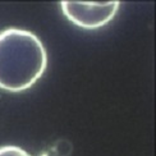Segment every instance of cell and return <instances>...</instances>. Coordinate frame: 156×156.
I'll return each instance as SVG.
<instances>
[{
	"mask_svg": "<svg viewBox=\"0 0 156 156\" xmlns=\"http://www.w3.org/2000/svg\"><path fill=\"white\" fill-rule=\"evenodd\" d=\"M62 10L76 26L84 30L104 27L115 17L120 2H73L64 0L60 3Z\"/></svg>",
	"mask_w": 156,
	"mask_h": 156,
	"instance_id": "2",
	"label": "cell"
},
{
	"mask_svg": "<svg viewBox=\"0 0 156 156\" xmlns=\"http://www.w3.org/2000/svg\"><path fill=\"white\" fill-rule=\"evenodd\" d=\"M0 156H32L22 147L18 146H2L0 147Z\"/></svg>",
	"mask_w": 156,
	"mask_h": 156,
	"instance_id": "3",
	"label": "cell"
},
{
	"mask_svg": "<svg viewBox=\"0 0 156 156\" xmlns=\"http://www.w3.org/2000/svg\"><path fill=\"white\" fill-rule=\"evenodd\" d=\"M48 54L42 41L31 31L8 28L0 32V88L21 92L42 77Z\"/></svg>",
	"mask_w": 156,
	"mask_h": 156,
	"instance_id": "1",
	"label": "cell"
}]
</instances>
